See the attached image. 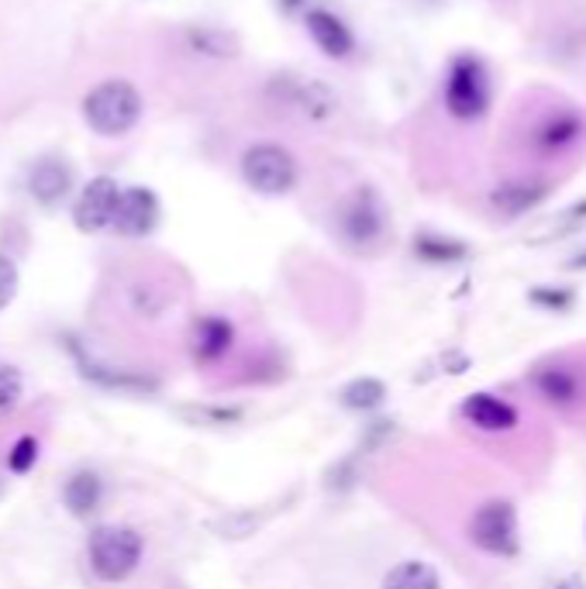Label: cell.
Here are the masks:
<instances>
[{"label": "cell", "instance_id": "cell-1", "mask_svg": "<svg viewBox=\"0 0 586 589\" xmlns=\"http://www.w3.org/2000/svg\"><path fill=\"white\" fill-rule=\"evenodd\" d=\"M442 104L449 111V118L473 124L490 114L494 104V76L490 66L483 63V56L476 53H455L445 63V76H442Z\"/></svg>", "mask_w": 586, "mask_h": 589}, {"label": "cell", "instance_id": "cell-2", "mask_svg": "<svg viewBox=\"0 0 586 589\" xmlns=\"http://www.w3.org/2000/svg\"><path fill=\"white\" fill-rule=\"evenodd\" d=\"M80 108H84V121L93 135L124 138L129 132H135V124L142 121L145 100L132 80H104L87 90Z\"/></svg>", "mask_w": 586, "mask_h": 589}, {"label": "cell", "instance_id": "cell-3", "mask_svg": "<svg viewBox=\"0 0 586 589\" xmlns=\"http://www.w3.org/2000/svg\"><path fill=\"white\" fill-rule=\"evenodd\" d=\"M145 558V537L129 524H100L87 537V562L100 582H129Z\"/></svg>", "mask_w": 586, "mask_h": 589}, {"label": "cell", "instance_id": "cell-4", "mask_svg": "<svg viewBox=\"0 0 586 589\" xmlns=\"http://www.w3.org/2000/svg\"><path fill=\"white\" fill-rule=\"evenodd\" d=\"M239 173L245 187L259 197H287L300 184V163L297 156L279 142H256L242 152Z\"/></svg>", "mask_w": 586, "mask_h": 589}, {"label": "cell", "instance_id": "cell-5", "mask_svg": "<svg viewBox=\"0 0 586 589\" xmlns=\"http://www.w3.org/2000/svg\"><path fill=\"white\" fill-rule=\"evenodd\" d=\"M335 227L349 248H373L390 232V211L384 197L373 187H355L349 197H342L335 211Z\"/></svg>", "mask_w": 586, "mask_h": 589}, {"label": "cell", "instance_id": "cell-6", "mask_svg": "<svg viewBox=\"0 0 586 589\" xmlns=\"http://www.w3.org/2000/svg\"><path fill=\"white\" fill-rule=\"evenodd\" d=\"M469 542L490 558H518L521 555V521L518 507L504 497L483 500L469 518Z\"/></svg>", "mask_w": 586, "mask_h": 589}, {"label": "cell", "instance_id": "cell-7", "mask_svg": "<svg viewBox=\"0 0 586 589\" xmlns=\"http://www.w3.org/2000/svg\"><path fill=\"white\" fill-rule=\"evenodd\" d=\"M583 135H586V118L573 104H559L534 121L528 142L539 159H559L573 152L583 142Z\"/></svg>", "mask_w": 586, "mask_h": 589}, {"label": "cell", "instance_id": "cell-8", "mask_svg": "<svg viewBox=\"0 0 586 589\" xmlns=\"http://www.w3.org/2000/svg\"><path fill=\"white\" fill-rule=\"evenodd\" d=\"M269 90L279 97V104L308 121H331L342 108L339 93L324 80H311V76L308 80H303V76H276Z\"/></svg>", "mask_w": 586, "mask_h": 589}, {"label": "cell", "instance_id": "cell-9", "mask_svg": "<svg viewBox=\"0 0 586 589\" xmlns=\"http://www.w3.org/2000/svg\"><path fill=\"white\" fill-rule=\"evenodd\" d=\"M118 200H121V187L114 176H93L90 184L80 190L73 203V224L76 232L84 235H97L104 232V227L114 224V214H118Z\"/></svg>", "mask_w": 586, "mask_h": 589}, {"label": "cell", "instance_id": "cell-10", "mask_svg": "<svg viewBox=\"0 0 586 589\" xmlns=\"http://www.w3.org/2000/svg\"><path fill=\"white\" fill-rule=\"evenodd\" d=\"M159 218H163V203H159L156 190H148V187H124L111 227H114L121 238H148L159 227Z\"/></svg>", "mask_w": 586, "mask_h": 589}, {"label": "cell", "instance_id": "cell-11", "mask_svg": "<svg viewBox=\"0 0 586 589\" xmlns=\"http://www.w3.org/2000/svg\"><path fill=\"white\" fill-rule=\"evenodd\" d=\"M303 29H308L311 42L318 45V53L335 59V63L352 59L355 45H360L355 42V32L349 29V21L335 11H328V8H311L308 14H303Z\"/></svg>", "mask_w": 586, "mask_h": 589}, {"label": "cell", "instance_id": "cell-12", "mask_svg": "<svg viewBox=\"0 0 586 589\" xmlns=\"http://www.w3.org/2000/svg\"><path fill=\"white\" fill-rule=\"evenodd\" d=\"M458 414H463L466 424H473L476 431L483 434H511L518 424H521V414L511 400H504L490 390H476L463 400L458 407Z\"/></svg>", "mask_w": 586, "mask_h": 589}, {"label": "cell", "instance_id": "cell-13", "mask_svg": "<svg viewBox=\"0 0 586 589\" xmlns=\"http://www.w3.org/2000/svg\"><path fill=\"white\" fill-rule=\"evenodd\" d=\"M552 193V184L542 176H515V179H504L500 187L490 190V208L494 214L515 221L524 218L528 211H534L539 203Z\"/></svg>", "mask_w": 586, "mask_h": 589}, {"label": "cell", "instance_id": "cell-14", "mask_svg": "<svg viewBox=\"0 0 586 589\" xmlns=\"http://www.w3.org/2000/svg\"><path fill=\"white\" fill-rule=\"evenodd\" d=\"M73 187H76V173L59 156H42L29 169V193H32L35 203H42V208H48V211L66 203Z\"/></svg>", "mask_w": 586, "mask_h": 589}, {"label": "cell", "instance_id": "cell-15", "mask_svg": "<svg viewBox=\"0 0 586 589\" xmlns=\"http://www.w3.org/2000/svg\"><path fill=\"white\" fill-rule=\"evenodd\" d=\"M235 348V324L224 314H203L190 327V352L197 366H214Z\"/></svg>", "mask_w": 586, "mask_h": 589}, {"label": "cell", "instance_id": "cell-16", "mask_svg": "<svg viewBox=\"0 0 586 589\" xmlns=\"http://www.w3.org/2000/svg\"><path fill=\"white\" fill-rule=\"evenodd\" d=\"M531 390L539 393L552 407H573L583 400V379L573 366L566 363H545L528 373Z\"/></svg>", "mask_w": 586, "mask_h": 589}, {"label": "cell", "instance_id": "cell-17", "mask_svg": "<svg viewBox=\"0 0 586 589\" xmlns=\"http://www.w3.org/2000/svg\"><path fill=\"white\" fill-rule=\"evenodd\" d=\"M76 352V366H80V376L97 382L104 390H129V393H152L159 390V379H152L145 373H129V369H114V366H100L93 358L80 348V345H69Z\"/></svg>", "mask_w": 586, "mask_h": 589}, {"label": "cell", "instance_id": "cell-18", "mask_svg": "<svg viewBox=\"0 0 586 589\" xmlns=\"http://www.w3.org/2000/svg\"><path fill=\"white\" fill-rule=\"evenodd\" d=\"M100 503H104V476L100 473L80 469L63 482V507L73 518H93Z\"/></svg>", "mask_w": 586, "mask_h": 589}, {"label": "cell", "instance_id": "cell-19", "mask_svg": "<svg viewBox=\"0 0 586 589\" xmlns=\"http://www.w3.org/2000/svg\"><path fill=\"white\" fill-rule=\"evenodd\" d=\"M411 252H414V259L424 263V266H458L473 255V248L463 238L439 235V232H418L411 238Z\"/></svg>", "mask_w": 586, "mask_h": 589}, {"label": "cell", "instance_id": "cell-20", "mask_svg": "<svg viewBox=\"0 0 586 589\" xmlns=\"http://www.w3.org/2000/svg\"><path fill=\"white\" fill-rule=\"evenodd\" d=\"M390 390L379 376H355L339 390V403L352 414H373L387 403Z\"/></svg>", "mask_w": 586, "mask_h": 589}, {"label": "cell", "instance_id": "cell-21", "mask_svg": "<svg viewBox=\"0 0 586 589\" xmlns=\"http://www.w3.org/2000/svg\"><path fill=\"white\" fill-rule=\"evenodd\" d=\"M379 589H442V576L421 558H403L384 576Z\"/></svg>", "mask_w": 586, "mask_h": 589}, {"label": "cell", "instance_id": "cell-22", "mask_svg": "<svg viewBox=\"0 0 586 589\" xmlns=\"http://www.w3.org/2000/svg\"><path fill=\"white\" fill-rule=\"evenodd\" d=\"M187 42L194 53L200 56H211V59H235L242 53V42L235 32H224V29H208V24H200V29H190L187 32Z\"/></svg>", "mask_w": 586, "mask_h": 589}, {"label": "cell", "instance_id": "cell-23", "mask_svg": "<svg viewBox=\"0 0 586 589\" xmlns=\"http://www.w3.org/2000/svg\"><path fill=\"white\" fill-rule=\"evenodd\" d=\"M528 303L542 307V311H549V314H566V311H573L576 293L570 287H534L528 293Z\"/></svg>", "mask_w": 586, "mask_h": 589}, {"label": "cell", "instance_id": "cell-24", "mask_svg": "<svg viewBox=\"0 0 586 589\" xmlns=\"http://www.w3.org/2000/svg\"><path fill=\"white\" fill-rule=\"evenodd\" d=\"M24 397V376L18 366L0 363V418H8Z\"/></svg>", "mask_w": 586, "mask_h": 589}, {"label": "cell", "instance_id": "cell-25", "mask_svg": "<svg viewBox=\"0 0 586 589\" xmlns=\"http://www.w3.org/2000/svg\"><path fill=\"white\" fill-rule=\"evenodd\" d=\"M38 438L35 434H21V438L11 445V452H8V469L14 473V476H24V473H32L35 469V463H38Z\"/></svg>", "mask_w": 586, "mask_h": 589}, {"label": "cell", "instance_id": "cell-26", "mask_svg": "<svg viewBox=\"0 0 586 589\" xmlns=\"http://www.w3.org/2000/svg\"><path fill=\"white\" fill-rule=\"evenodd\" d=\"M18 287H21V276H18V266L8 255H0V311L11 307V300L18 297Z\"/></svg>", "mask_w": 586, "mask_h": 589}, {"label": "cell", "instance_id": "cell-27", "mask_svg": "<svg viewBox=\"0 0 586 589\" xmlns=\"http://www.w3.org/2000/svg\"><path fill=\"white\" fill-rule=\"evenodd\" d=\"M545 589H586V582H583V579H576V576H563V579L549 582Z\"/></svg>", "mask_w": 586, "mask_h": 589}, {"label": "cell", "instance_id": "cell-28", "mask_svg": "<svg viewBox=\"0 0 586 589\" xmlns=\"http://www.w3.org/2000/svg\"><path fill=\"white\" fill-rule=\"evenodd\" d=\"M276 4L284 8L287 14H297V11H303V14H308V11H311V8H308V0H276Z\"/></svg>", "mask_w": 586, "mask_h": 589}, {"label": "cell", "instance_id": "cell-29", "mask_svg": "<svg viewBox=\"0 0 586 589\" xmlns=\"http://www.w3.org/2000/svg\"><path fill=\"white\" fill-rule=\"evenodd\" d=\"M566 266H570V269H586V252H579L576 259H570Z\"/></svg>", "mask_w": 586, "mask_h": 589}]
</instances>
